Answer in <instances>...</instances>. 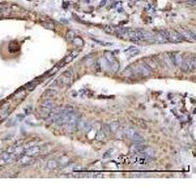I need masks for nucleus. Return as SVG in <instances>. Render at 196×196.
<instances>
[{
    "instance_id": "obj_2",
    "label": "nucleus",
    "mask_w": 196,
    "mask_h": 196,
    "mask_svg": "<svg viewBox=\"0 0 196 196\" xmlns=\"http://www.w3.org/2000/svg\"><path fill=\"white\" fill-rule=\"evenodd\" d=\"M73 76H74L73 69H71V68L68 69V70H66L64 73H63V75L61 77H59L58 79L55 80L54 84L56 86H59V87H62V86H66V85H68L69 83L72 82Z\"/></svg>"
},
{
    "instance_id": "obj_7",
    "label": "nucleus",
    "mask_w": 196,
    "mask_h": 196,
    "mask_svg": "<svg viewBox=\"0 0 196 196\" xmlns=\"http://www.w3.org/2000/svg\"><path fill=\"white\" fill-rule=\"evenodd\" d=\"M125 134L126 135L128 136L130 139H131L135 143H143L144 142V139L143 137L138 134V132L132 128H128L126 130H125Z\"/></svg>"
},
{
    "instance_id": "obj_18",
    "label": "nucleus",
    "mask_w": 196,
    "mask_h": 196,
    "mask_svg": "<svg viewBox=\"0 0 196 196\" xmlns=\"http://www.w3.org/2000/svg\"><path fill=\"white\" fill-rule=\"evenodd\" d=\"M72 42H74L75 44H76V45H79V46H83V40L82 39V38H80V37H75L73 40H72Z\"/></svg>"
},
{
    "instance_id": "obj_12",
    "label": "nucleus",
    "mask_w": 196,
    "mask_h": 196,
    "mask_svg": "<svg viewBox=\"0 0 196 196\" xmlns=\"http://www.w3.org/2000/svg\"><path fill=\"white\" fill-rule=\"evenodd\" d=\"M178 32H180L183 40H187V41H191V42L195 41V33L189 30H181Z\"/></svg>"
},
{
    "instance_id": "obj_8",
    "label": "nucleus",
    "mask_w": 196,
    "mask_h": 196,
    "mask_svg": "<svg viewBox=\"0 0 196 196\" xmlns=\"http://www.w3.org/2000/svg\"><path fill=\"white\" fill-rule=\"evenodd\" d=\"M165 36L168 42H181L183 41V39L180 32L177 31H164Z\"/></svg>"
},
{
    "instance_id": "obj_9",
    "label": "nucleus",
    "mask_w": 196,
    "mask_h": 196,
    "mask_svg": "<svg viewBox=\"0 0 196 196\" xmlns=\"http://www.w3.org/2000/svg\"><path fill=\"white\" fill-rule=\"evenodd\" d=\"M17 161L16 156L9 151H5L2 154H0V166H5L7 164L13 163Z\"/></svg>"
},
{
    "instance_id": "obj_14",
    "label": "nucleus",
    "mask_w": 196,
    "mask_h": 196,
    "mask_svg": "<svg viewBox=\"0 0 196 196\" xmlns=\"http://www.w3.org/2000/svg\"><path fill=\"white\" fill-rule=\"evenodd\" d=\"M125 53H126V56H129V57H134V56L139 54L140 51H139V49H137L135 47H130L125 51Z\"/></svg>"
},
{
    "instance_id": "obj_15",
    "label": "nucleus",
    "mask_w": 196,
    "mask_h": 196,
    "mask_svg": "<svg viewBox=\"0 0 196 196\" xmlns=\"http://www.w3.org/2000/svg\"><path fill=\"white\" fill-rule=\"evenodd\" d=\"M56 94V91L54 89H48L46 90L44 93L42 94V98L45 100V99H51V98H53Z\"/></svg>"
},
{
    "instance_id": "obj_6",
    "label": "nucleus",
    "mask_w": 196,
    "mask_h": 196,
    "mask_svg": "<svg viewBox=\"0 0 196 196\" xmlns=\"http://www.w3.org/2000/svg\"><path fill=\"white\" fill-rule=\"evenodd\" d=\"M104 57H105V61H106V63L108 64L109 68H110L113 72H117L119 70L120 64H119V62L116 60V58H115V56L113 55V53H111V52H105Z\"/></svg>"
},
{
    "instance_id": "obj_13",
    "label": "nucleus",
    "mask_w": 196,
    "mask_h": 196,
    "mask_svg": "<svg viewBox=\"0 0 196 196\" xmlns=\"http://www.w3.org/2000/svg\"><path fill=\"white\" fill-rule=\"evenodd\" d=\"M77 129L80 130H88L91 129V124L89 122H86V121H83L79 119L77 123Z\"/></svg>"
},
{
    "instance_id": "obj_17",
    "label": "nucleus",
    "mask_w": 196,
    "mask_h": 196,
    "mask_svg": "<svg viewBox=\"0 0 196 196\" xmlns=\"http://www.w3.org/2000/svg\"><path fill=\"white\" fill-rule=\"evenodd\" d=\"M59 166V163L57 160H50L48 161L47 165H46V167H47V169L49 170H54V169H57Z\"/></svg>"
},
{
    "instance_id": "obj_4",
    "label": "nucleus",
    "mask_w": 196,
    "mask_h": 196,
    "mask_svg": "<svg viewBox=\"0 0 196 196\" xmlns=\"http://www.w3.org/2000/svg\"><path fill=\"white\" fill-rule=\"evenodd\" d=\"M55 108H56V105H55V103L53 101H51L50 99H45L41 103V105H40L38 111H39L40 115H41L42 117L46 118L49 115V113L51 111H53Z\"/></svg>"
},
{
    "instance_id": "obj_16",
    "label": "nucleus",
    "mask_w": 196,
    "mask_h": 196,
    "mask_svg": "<svg viewBox=\"0 0 196 196\" xmlns=\"http://www.w3.org/2000/svg\"><path fill=\"white\" fill-rule=\"evenodd\" d=\"M9 115L8 106H3L0 108V120H4Z\"/></svg>"
},
{
    "instance_id": "obj_20",
    "label": "nucleus",
    "mask_w": 196,
    "mask_h": 196,
    "mask_svg": "<svg viewBox=\"0 0 196 196\" xmlns=\"http://www.w3.org/2000/svg\"><path fill=\"white\" fill-rule=\"evenodd\" d=\"M0 121H1V120H0Z\"/></svg>"
},
{
    "instance_id": "obj_11",
    "label": "nucleus",
    "mask_w": 196,
    "mask_h": 196,
    "mask_svg": "<svg viewBox=\"0 0 196 196\" xmlns=\"http://www.w3.org/2000/svg\"><path fill=\"white\" fill-rule=\"evenodd\" d=\"M169 54V57L170 59L173 63V65H174V67H180L181 64V61H182V55L181 53H177V52H175V53H168Z\"/></svg>"
},
{
    "instance_id": "obj_19",
    "label": "nucleus",
    "mask_w": 196,
    "mask_h": 196,
    "mask_svg": "<svg viewBox=\"0 0 196 196\" xmlns=\"http://www.w3.org/2000/svg\"><path fill=\"white\" fill-rule=\"evenodd\" d=\"M76 37L75 36V33L73 32H69L68 33H67V39L69 40V41H72V40Z\"/></svg>"
},
{
    "instance_id": "obj_10",
    "label": "nucleus",
    "mask_w": 196,
    "mask_h": 196,
    "mask_svg": "<svg viewBox=\"0 0 196 196\" xmlns=\"http://www.w3.org/2000/svg\"><path fill=\"white\" fill-rule=\"evenodd\" d=\"M41 151V147L39 145H30L27 149H25V155L30 157H34L38 155Z\"/></svg>"
},
{
    "instance_id": "obj_1",
    "label": "nucleus",
    "mask_w": 196,
    "mask_h": 196,
    "mask_svg": "<svg viewBox=\"0 0 196 196\" xmlns=\"http://www.w3.org/2000/svg\"><path fill=\"white\" fill-rule=\"evenodd\" d=\"M130 67L132 69V72H134V77H148L151 74L150 67L145 62H136L135 64L130 65Z\"/></svg>"
},
{
    "instance_id": "obj_3",
    "label": "nucleus",
    "mask_w": 196,
    "mask_h": 196,
    "mask_svg": "<svg viewBox=\"0 0 196 196\" xmlns=\"http://www.w3.org/2000/svg\"><path fill=\"white\" fill-rule=\"evenodd\" d=\"M195 60H196L195 55H193V54L188 57H185V58H182L180 68L183 72H193V71H195V68H196Z\"/></svg>"
},
{
    "instance_id": "obj_5",
    "label": "nucleus",
    "mask_w": 196,
    "mask_h": 196,
    "mask_svg": "<svg viewBox=\"0 0 196 196\" xmlns=\"http://www.w3.org/2000/svg\"><path fill=\"white\" fill-rule=\"evenodd\" d=\"M151 160L152 158L145 156V155L143 154H134L130 158V163L134 165H146L148 163H150Z\"/></svg>"
}]
</instances>
